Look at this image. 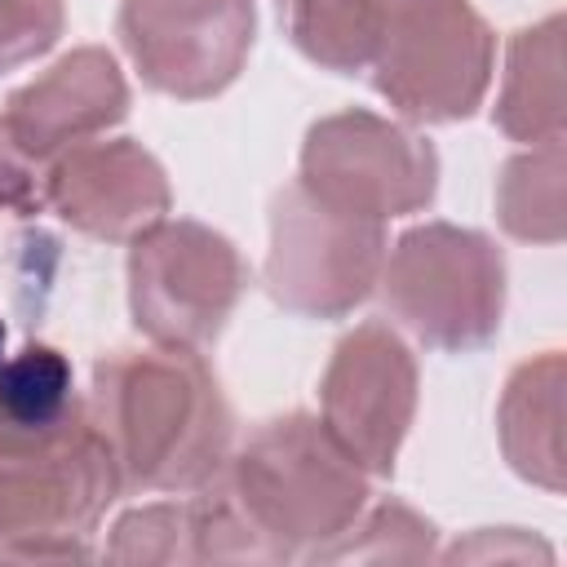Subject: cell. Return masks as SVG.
Here are the masks:
<instances>
[{
    "instance_id": "1",
    "label": "cell",
    "mask_w": 567,
    "mask_h": 567,
    "mask_svg": "<svg viewBox=\"0 0 567 567\" xmlns=\"http://www.w3.org/2000/svg\"><path fill=\"white\" fill-rule=\"evenodd\" d=\"M93 425L115 452L120 478L146 492H195L230 452V408L195 350H115L93 368Z\"/></svg>"
},
{
    "instance_id": "2",
    "label": "cell",
    "mask_w": 567,
    "mask_h": 567,
    "mask_svg": "<svg viewBox=\"0 0 567 567\" xmlns=\"http://www.w3.org/2000/svg\"><path fill=\"white\" fill-rule=\"evenodd\" d=\"M226 487L252 527L284 554L323 549L363 509L368 470L332 439L319 416L288 412L252 430L235 452Z\"/></svg>"
},
{
    "instance_id": "3",
    "label": "cell",
    "mask_w": 567,
    "mask_h": 567,
    "mask_svg": "<svg viewBox=\"0 0 567 567\" xmlns=\"http://www.w3.org/2000/svg\"><path fill=\"white\" fill-rule=\"evenodd\" d=\"M120 487L115 452L89 408L58 439L0 447V558H84Z\"/></svg>"
},
{
    "instance_id": "4",
    "label": "cell",
    "mask_w": 567,
    "mask_h": 567,
    "mask_svg": "<svg viewBox=\"0 0 567 567\" xmlns=\"http://www.w3.org/2000/svg\"><path fill=\"white\" fill-rule=\"evenodd\" d=\"M492 53L470 0H377L372 84L408 120H465L492 84Z\"/></svg>"
},
{
    "instance_id": "5",
    "label": "cell",
    "mask_w": 567,
    "mask_h": 567,
    "mask_svg": "<svg viewBox=\"0 0 567 567\" xmlns=\"http://www.w3.org/2000/svg\"><path fill=\"white\" fill-rule=\"evenodd\" d=\"M390 315L434 350H474L496 337L505 315V257L465 226H412L381 266Z\"/></svg>"
},
{
    "instance_id": "6",
    "label": "cell",
    "mask_w": 567,
    "mask_h": 567,
    "mask_svg": "<svg viewBox=\"0 0 567 567\" xmlns=\"http://www.w3.org/2000/svg\"><path fill=\"white\" fill-rule=\"evenodd\" d=\"M128 310L133 323L155 346L199 350L208 346L244 284V257L226 235L199 221H155L137 239H128Z\"/></svg>"
},
{
    "instance_id": "7",
    "label": "cell",
    "mask_w": 567,
    "mask_h": 567,
    "mask_svg": "<svg viewBox=\"0 0 567 567\" xmlns=\"http://www.w3.org/2000/svg\"><path fill=\"white\" fill-rule=\"evenodd\" d=\"M385 266V226L315 199L301 182L284 186L270 204V297L306 319L350 315Z\"/></svg>"
},
{
    "instance_id": "8",
    "label": "cell",
    "mask_w": 567,
    "mask_h": 567,
    "mask_svg": "<svg viewBox=\"0 0 567 567\" xmlns=\"http://www.w3.org/2000/svg\"><path fill=\"white\" fill-rule=\"evenodd\" d=\"M315 199L354 217H403L434 199L439 155L425 137L372 111H337L306 133L301 177Z\"/></svg>"
},
{
    "instance_id": "9",
    "label": "cell",
    "mask_w": 567,
    "mask_h": 567,
    "mask_svg": "<svg viewBox=\"0 0 567 567\" xmlns=\"http://www.w3.org/2000/svg\"><path fill=\"white\" fill-rule=\"evenodd\" d=\"M252 0H124L120 40L142 80L168 97L221 93L252 49Z\"/></svg>"
},
{
    "instance_id": "10",
    "label": "cell",
    "mask_w": 567,
    "mask_h": 567,
    "mask_svg": "<svg viewBox=\"0 0 567 567\" xmlns=\"http://www.w3.org/2000/svg\"><path fill=\"white\" fill-rule=\"evenodd\" d=\"M323 425L368 470L390 474L416 412V363L385 323H359L332 350L319 385Z\"/></svg>"
},
{
    "instance_id": "11",
    "label": "cell",
    "mask_w": 567,
    "mask_h": 567,
    "mask_svg": "<svg viewBox=\"0 0 567 567\" xmlns=\"http://www.w3.org/2000/svg\"><path fill=\"white\" fill-rule=\"evenodd\" d=\"M44 204L66 226L93 239L128 244L164 221L173 190L146 146H137L133 137H115L66 146L44 177Z\"/></svg>"
},
{
    "instance_id": "12",
    "label": "cell",
    "mask_w": 567,
    "mask_h": 567,
    "mask_svg": "<svg viewBox=\"0 0 567 567\" xmlns=\"http://www.w3.org/2000/svg\"><path fill=\"white\" fill-rule=\"evenodd\" d=\"M128 111V84L106 49H75L9 97L4 124L27 159H49L111 128Z\"/></svg>"
},
{
    "instance_id": "13",
    "label": "cell",
    "mask_w": 567,
    "mask_h": 567,
    "mask_svg": "<svg viewBox=\"0 0 567 567\" xmlns=\"http://www.w3.org/2000/svg\"><path fill=\"white\" fill-rule=\"evenodd\" d=\"M496 430L514 474L545 492H563V354L545 350L505 381Z\"/></svg>"
},
{
    "instance_id": "14",
    "label": "cell",
    "mask_w": 567,
    "mask_h": 567,
    "mask_svg": "<svg viewBox=\"0 0 567 567\" xmlns=\"http://www.w3.org/2000/svg\"><path fill=\"white\" fill-rule=\"evenodd\" d=\"M496 124L514 142H563V18H545L509 40Z\"/></svg>"
},
{
    "instance_id": "15",
    "label": "cell",
    "mask_w": 567,
    "mask_h": 567,
    "mask_svg": "<svg viewBox=\"0 0 567 567\" xmlns=\"http://www.w3.org/2000/svg\"><path fill=\"white\" fill-rule=\"evenodd\" d=\"M84 416L75 377L62 350L22 346L0 363V447L44 443Z\"/></svg>"
},
{
    "instance_id": "16",
    "label": "cell",
    "mask_w": 567,
    "mask_h": 567,
    "mask_svg": "<svg viewBox=\"0 0 567 567\" xmlns=\"http://www.w3.org/2000/svg\"><path fill=\"white\" fill-rule=\"evenodd\" d=\"M288 40L328 71H359L377 49V0H279Z\"/></svg>"
},
{
    "instance_id": "17",
    "label": "cell",
    "mask_w": 567,
    "mask_h": 567,
    "mask_svg": "<svg viewBox=\"0 0 567 567\" xmlns=\"http://www.w3.org/2000/svg\"><path fill=\"white\" fill-rule=\"evenodd\" d=\"M496 213L514 239H563V142H540L501 168Z\"/></svg>"
},
{
    "instance_id": "18",
    "label": "cell",
    "mask_w": 567,
    "mask_h": 567,
    "mask_svg": "<svg viewBox=\"0 0 567 567\" xmlns=\"http://www.w3.org/2000/svg\"><path fill=\"white\" fill-rule=\"evenodd\" d=\"M190 514V563H284V554L252 527L244 505L226 483L213 478L195 501H186Z\"/></svg>"
},
{
    "instance_id": "19",
    "label": "cell",
    "mask_w": 567,
    "mask_h": 567,
    "mask_svg": "<svg viewBox=\"0 0 567 567\" xmlns=\"http://www.w3.org/2000/svg\"><path fill=\"white\" fill-rule=\"evenodd\" d=\"M434 554V527L412 514L408 505H381L372 509L359 527L350 523L337 540H328L323 549H315L310 558L337 563V558H359V563H421Z\"/></svg>"
},
{
    "instance_id": "20",
    "label": "cell",
    "mask_w": 567,
    "mask_h": 567,
    "mask_svg": "<svg viewBox=\"0 0 567 567\" xmlns=\"http://www.w3.org/2000/svg\"><path fill=\"white\" fill-rule=\"evenodd\" d=\"M111 563H190L186 505H142L124 514L106 545Z\"/></svg>"
},
{
    "instance_id": "21",
    "label": "cell",
    "mask_w": 567,
    "mask_h": 567,
    "mask_svg": "<svg viewBox=\"0 0 567 567\" xmlns=\"http://www.w3.org/2000/svg\"><path fill=\"white\" fill-rule=\"evenodd\" d=\"M62 0H0V71H13L62 35Z\"/></svg>"
},
{
    "instance_id": "22",
    "label": "cell",
    "mask_w": 567,
    "mask_h": 567,
    "mask_svg": "<svg viewBox=\"0 0 567 567\" xmlns=\"http://www.w3.org/2000/svg\"><path fill=\"white\" fill-rule=\"evenodd\" d=\"M35 199H40V190H35L31 159L22 155V146L13 142V133L0 115V213H31Z\"/></svg>"
},
{
    "instance_id": "23",
    "label": "cell",
    "mask_w": 567,
    "mask_h": 567,
    "mask_svg": "<svg viewBox=\"0 0 567 567\" xmlns=\"http://www.w3.org/2000/svg\"><path fill=\"white\" fill-rule=\"evenodd\" d=\"M0 354H4V323H0ZM4 363V359H0Z\"/></svg>"
}]
</instances>
